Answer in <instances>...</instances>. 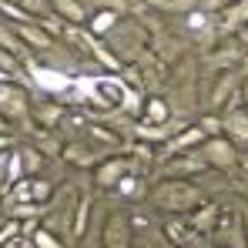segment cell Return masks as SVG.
<instances>
[{
  "mask_svg": "<svg viewBox=\"0 0 248 248\" xmlns=\"http://www.w3.org/2000/svg\"><path fill=\"white\" fill-rule=\"evenodd\" d=\"M7 131H10V121H7V118L0 114V134H7Z\"/></svg>",
  "mask_w": 248,
  "mask_h": 248,
  "instance_id": "obj_34",
  "label": "cell"
},
{
  "mask_svg": "<svg viewBox=\"0 0 248 248\" xmlns=\"http://www.w3.org/2000/svg\"><path fill=\"white\" fill-rule=\"evenodd\" d=\"M221 134H225L238 151H245L248 148V111L245 108H228V111H225V118H221Z\"/></svg>",
  "mask_w": 248,
  "mask_h": 248,
  "instance_id": "obj_7",
  "label": "cell"
},
{
  "mask_svg": "<svg viewBox=\"0 0 248 248\" xmlns=\"http://www.w3.org/2000/svg\"><path fill=\"white\" fill-rule=\"evenodd\" d=\"M0 114L10 124L31 118V97H27V91H24L20 84H14L10 78L0 81Z\"/></svg>",
  "mask_w": 248,
  "mask_h": 248,
  "instance_id": "obj_3",
  "label": "cell"
},
{
  "mask_svg": "<svg viewBox=\"0 0 248 248\" xmlns=\"http://www.w3.org/2000/svg\"><path fill=\"white\" fill-rule=\"evenodd\" d=\"M104 41L114 47V57H118V61H134V57H141L144 47H148V31H144L141 24H134V20H118Z\"/></svg>",
  "mask_w": 248,
  "mask_h": 248,
  "instance_id": "obj_2",
  "label": "cell"
},
{
  "mask_svg": "<svg viewBox=\"0 0 248 248\" xmlns=\"http://www.w3.org/2000/svg\"><path fill=\"white\" fill-rule=\"evenodd\" d=\"M10 24V20H7ZM14 27V34L20 37V41L27 44V50H47L50 44H54V34L44 27L41 20H17V24H10Z\"/></svg>",
  "mask_w": 248,
  "mask_h": 248,
  "instance_id": "obj_8",
  "label": "cell"
},
{
  "mask_svg": "<svg viewBox=\"0 0 248 248\" xmlns=\"http://www.w3.org/2000/svg\"><path fill=\"white\" fill-rule=\"evenodd\" d=\"M27 71H31V78L37 81V87H44V91H67L71 87V81L64 78V74H57V71H50V67H41L37 61H27Z\"/></svg>",
  "mask_w": 248,
  "mask_h": 248,
  "instance_id": "obj_14",
  "label": "cell"
},
{
  "mask_svg": "<svg viewBox=\"0 0 248 248\" xmlns=\"http://www.w3.org/2000/svg\"><path fill=\"white\" fill-rule=\"evenodd\" d=\"M118 191L127 195L131 202H138L141 195H144V181H141V171H134V174H124L121 181H118Z\"/></svg>",
  "mask_w": 248,
  "mask_h": 248,
  "instance_id": "obj_22",
  "label": "cell"
},
{
  "mask_svg": "<svg viewBox=\"0 0 248 248\" xmlns=\"http://www.w3.org/2000/svg\"><path fill=\"white\" fill-rule=\"evenodd\" d=\"M242 232H245V248H248V208L242 211Z\"/></svg>",
  "mask_w": 248,
  "mask_h": 248,
  "instance_id": "obj_33",
  "label": "cell"
},
{
  "mask_svg": "<svg viewBox=\"0 0 248 248\" xmlns=\"http://www.w3.org/2000/svg\"><path fill=\"white\" fill-rule=\"evenodd\" d=\"M87 218H91V198H81V205L74 211V238H81L87 232Z\"/></svg>",
  "mask_w": 248,
  "mask_h": 248,
  "instance_id": "obj_24",
  "label": "cell"
},
{
  "mask_svg": "<svg viewBox=\"0 0 248 248\" xmlns=\"http://www.w3.org/2000/svg\"><path fill=\"white\" fill-rule=\"evenodd\" d=\"M138 168H141V165H138L134 158L118 155V158H108V161H101V165H97L94 181H97V188H118V181H121L124 174H134Z\"/></svg>",
  "mask_w": 248,
  "mask_h": 248,
  "instance_id": "obj_6",
  "label": "cell"
},
{
  "mask_svg": "<svg viewBox=\"0 0 248 248\" xmlns=\"http://www.w3.org/2000/svg\"><path fill=\"white\" fill-rule=\"evenodd\" d=\"M205 141V131L198 127V124H188L181 134H174V138H168L165 148H161V158H174V155H181V151H191V148H198Z\"/></svg>",
  "mask_w": 248,
  "mask_h": 248,
  "instance_id": "obj_11",
  "label": "cell"
},
{
  "mask_svg": "<svg viewBox=\"0 0 248 248\" xmlns=\"http://www.w3.org/2000/svg\"><path fill=\"white\" fill-rule=\"evenodd\" d=\"M248 24V0H232L221 7V31H242Z\"/></svg>",
  "mask_w": 248,
  "mask_h": 248,
  "instance_id": "obj_15",
  "label": "cell"
},
{
  "mask_svg": "<svg viewBox=\"0 0 248 248\" xmlns=\"http://www.w3.org/2000/svg\"><path fill=\"white\" fill-rule=\"evenodd\" d=\"M242 91V78H238V71L235 67H228V71H221L218 74V81L211 87V94H208V108H225L228 101H232V94H238Z\"/></svg>",
  "mask_w": 248,
  "mask_h": 248,
  "instance_id": "obj_10",
  "label": "cell"
},
{
  "mask_svg": "<svg viewBox=\"0 0 248 248\" xmlns=\"http://www.w3.org/2000/svg\"><path fill=\"white\" fill-rule=\"evenodd\" d=\"M168 235H171L174 242H185V228H181L178 221H174V225H168Z\"/></svg>",
  "mask_w": 248,
  "mask_h": 248,
  "instance_id": "obj_31",
  "label": "cell"
},
{
  "mask_svg": "<svg viewBox=\"0 0 248 248\" xmlns=\"http://www.w3.org/2000/svg\"><path fill=\"white\" fill-rule=\"evenodd\" d=\"M205 168L208 165H205V158H202V151H198V148H191V151H181V155L168 158L165 178H191V174H202Z\"/></svg>",
  "mask_w": 248,
  "mask_h": 248,
  "instance_id": "obj_9",
  "label": "cell"
},
{
  "mask_svg": "<svg viewBox=\"0 0 248 248\" xmlns=\"http://www.w3.org/2000/svg\"><path fill=\"white\" fill-rule=\"evenodd\" d=\"M17 235H20V221H3V228H0V245L10 242V238H17Z\"/></svg>",
  "mask_w": 248,
  "mask_h": 248,
  "instance_id": "obj_28",
  "label": "cell"
},
{
  "mask_svg": "<svg viewBox=\"0 0 248 248\" xmlns=\"http://www.w3.org/2000/svg\"><path fill=\"white\" fill-rule=\"evenodd\" d=\"M238 165H242V168L248 171V148H245V155H238Z\"/></svg>",
  "mask_w": 248,
  "mask_h": 248,
  "instance_id": "obj_35",
  "label": "cell"
},
{
  "mask_svg": "<svg viewBox=\"0 0 248 248\" xmlns=\"http://www.w3.org/2000/svg\"><path fill=\"white\" fill-rule=\"evenodd\" d=\"M144 3L158 14H174V17H188L191 10L202 7V0H144Z\"/></svg>",
  "mask_w": 248,
  "mask_h": 248,
  "instance_id": "obj_18",
  "label": "cell"
},
{
  "mask_svg": "<svg viewBox=\"0 0 248 248\" xmlns=\"http://www.w3.org/2000/svg\"><path fill=\"white\" fill-rule=\"evenodd\" d=\"M57 118H61V108H57V104H50V101H47V104L37 108V124H41V127H54Z\"/></svg>",
  "mask_w": 248,
  "mask_h": 248,
  "instance_id": "obj_25",
  "label": "cell"
},
{
  "mask_svg": "<svg viewBox=\"0 0 248 248\" xmlns=\"http://www.w3.org/2000/svg\"><path fill=\"white\" fill-rule=\"evenodd\" d=\"M31 242H34V248H64V242H61L50 228H44V225L31 232Z\"/></svg>",
  "mask_w": 248,
  "mask_h": 248,
  "instance_id": "obj_23",
  "label": "cell"
},
{
  "mask_svg": "<svg viewBox=\"0 0 248 248\" xmlns=\"http://www.w3.org/2000/svg\"><path fill=\"white\" fill-rule=\"evenodd\" d=\"M238 97H242V108L248 111V81H242V91H238Z\"/></svg>",
  "mask_w": 248,
  "mask_h": 248,
  "instance_id": "obj_32",
  "label": "cell"
},
{
  "mask_svg": "<svg viewBox=\"0 0 248 248\" xmlns=\"http://www.w3.org/2000/svg\"><path fill=\"white\" fill-rule=\"evenodd\" d=\"M198 151H202V158H205L208 168L225 171V168L238 165V148H235L225 134H211V138H205V141L198 144Z\"/></svg>",
  "mask_w": 248,
  "mask_h": 248,
  "instance_id": "obj_4",
  "label": "cell"
},
{
  "mask_svg": "<svg viewBox=\"0 0 248 248\" xmlns=\"http://www.w3.org/2000/svg\"><path fill=\"white\" fill-rule=\"evenodd\" d=\"M7 78H10V74H7V71H0V81H7Z\"/></svg>",
  "mask_w": 248,
  "mask_h": 248,
  "instance_id": "obj_36",
  "label": "cell"
},
{
  "mask_svg": "<svg viewBox=\"0 0 248 248\" xmlns=\"http://www.w3.org/2000/svg\"><path fill=\"white\" fill-rule=\"evenodd\" d=\"M50 14H54L61 24H71V27H84V24H87V7H84V0H50Z\"/></svg>",
  "mask_w": 248,
  "mask_h": 248,
  "instance_id": "obj_12",
  "label": "cell"
},
{
  "mask_svg": "<svg viewBox=\"0 0 248 248\" xmlns=\"http://www.w3.org/2000/svg\"><path fill=\"white\" fill-rule=\"evenodd\" d=\"M10 155H14L10 148H7V151H0V188H3V185H10Z\"/></svg>",
  "mask_w": 248,
  "mask_h": 248,
  "instance_id": "obj_27",
  "label": "cell"
},
{
  "mask_svg": "<svg viewBox=\"0 0 248 248\" xmlns=\"http://www.w3.org/2000/svg\"><path fill=\"white\" fill-rule=\"evenodd\" d=\"M50 195H54V188H50L47 181H41V178H34V174H31V202L37 205V202L50 198Z\"/></svg>",
  "mask_w": 248,
  "mask_h": 248,
  "instance_id": "obj_26",
  "label": "cell"
},
{
  "mask_svg": "<svg viewBox=\"0 0 248 248\" xmlns=\"http://www.w3.org/2000/svg\"><path fill=\"white\" fill-rule=\"evenodd\" d=\"M218 225V205H211V202H202V205L195 208V218H191V232H211Z\"/></svg>",
  "mask_w": 248,
  "mask_h": 248,
  "instance_id": "obj_20",
  "label": "cell"
},
{
  "mask_svg": "<svg viewBox=\"0 0 248 248\" xmlns=\"http://www.w3.org/2000/svg\"><path fill=\"white\" fill-rule=\"evenodd\" d=\"M198 127L205 131V138H211V134H221V121H215L211 114H208V118H202V121H198Z\"/></svg>",
  "mask_w": 248,
  "mask_h": 248,
  "instance_id": "obj_29",
  "label": "cell"
},
{
  "mask_svg": "<svg viewBox=\"0 0 248 248\" xmlns=\"http://www.w3.org/2000/svg\"><path fill=\"white\" fill-rule=\"evenodd\" d=\"M121 20V14L118 10H108V7H97V14H87V31L94 34V37H108L111 34V27Z\"/></svg>",
  "mask_w": 248,
  "mask_h": 248,
  "instance_id": "obj_16",
  "label": "cell"
},
{
  "mask_svg": "<svg viewBox=\"0 0 248 248\" xmlns=\"http://www.w3.org/2000/svg\"><path fill=\"white\" fill-rule=\"evenodd\" d=\"M0 71L14 74V71H17V57H14V54H7V50H0Z\"/></svg>",
  "mask_w": 248,
  "mask_h": 248,
  "instance_id": "obj_30",
  "label": "cell"
},
{
  "mask_svg": "<svg viewBox=\"0 0 248 248\" xmlns=\"http://www.w3.org/2000/svg\"><path fill=\"white\" fill-rule=\"evenodd\" d=\"M0 50L14 54L17 61H24V64H27V44L14 34V27H10V24H0Z\"/></svg>",
  "mask_w": 248,
  "mask_h": 248,
  "instance_id": "obj_19",
  "label": "cell"
},
{
  "mask_svg": "<svg viewBox=\"0 0 248 248\" xmlns=\"http://www.w3.org/2000/svg\"><path fill=\"white\" fill-rule=\"evenodd\" d=\"M245 57V47L242 44H221L218 50H211V64L218 67V71H228V67H238V61Z\"/></svg>",
  "mask_w": 248,
  "mask_h": 248,
  "instance_id": "obj_17",
  "label": "cell"
},
{
  "mask_svg": "<svg viewBox=\"0 0 248 248\" xmlns=\"http://www.w3.org/2000/svg\"><path fill=\"white\" fill-rule=\"evenodd\" d=\"M168 121H171V108H168V101L161 94H151V97L141 101V124L161 127V124H168Z\"/></svg>",
  "mask_w": 248,
  "mask_h": 248,
  "instance_id": "obj_13",
  "label": "cell"
},
{
  "mask_svg": "<svg viewBox=\"0 0 248 248\" xmlns=\"http://www.w3.org/2000/svg\"><path fill=\"white\" fill-rule=\"evenodd\" d=\"M17 158H20V168H24V178L37 174L44 168V155L37 148H31V144H20V148H17Z\"/></svg>",
  "mask_w": 248,
  "mask_h": 248,
  "instance_id": "obj_21",
  "label": "cell"
},
{
  "mask_svg": "<svg viewBox=\"0 0 248 248\" xmlns=\"http://www.w3.org/2000/svg\"><path fill=\"white\" fill-rule=\"evenodd\" d=\"M205 202V191L198 185H191L188 178H161L151 188V205L168 211V215H185Z\"/></svg>",
  "mask_w": 248,
  "mask_h": 248,
  "instance_id": "obj_1",
  "label": "cell"
},
{
  "mask_svg": "<svg viewBox=\"0 0 248 248\" xmlns=\"http://www.w3.org/2000/svg\"><path fill=\"white\" fill-rule=\"evenodd\" d=\"M131 218L124 211H108L104 228H101V248H131Z\"/></svg>",
  "mask_w": 248,
  "mask_h": 248,
  "instance_id": "obj_5",
  "label": "cell"
}]
</instances>
